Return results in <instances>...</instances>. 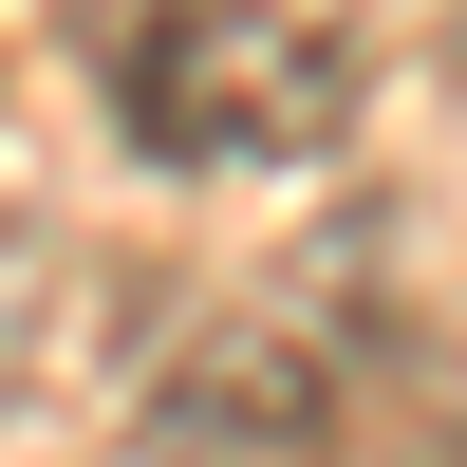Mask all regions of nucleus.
Returning a JSON list of instances; mask_svg holds the SVG:
<instances>
[{"label": "nucleus", "mask_w": 467, "mask_h": 467, "mask_svg": "<svg viewBox=\"0 0 467 467\" xmlns=\"http://www.w3.org/2000/svg\"><path fill=\"white\" fill-rule=\"evenodd\" d=\"M75 57L112 75L150 169H299L356 131V37L281 0H75Z\"/></svg>", "instance_id": "1"}, {"label": "nucleus", "mask_w": 467, "mask_h": 467, "mask_svg": "<svg viewBox=\"0 0 467 467\" xmlns=\"http://www.w3.org/2000/svg\"><path fill=\"white\" fill-rule=\"evenodd\" d=\"M150 431L169 449H299V431H337V356L318 337H206L150 393Z\"/></svg>", "instance_id": "2"}]
</instances>
